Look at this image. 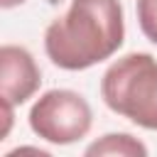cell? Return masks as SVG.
<instances>
[{
  "label": "cell",
  "mask_w": 157,
  "mask_h": 157,
  "mask_svg": "<svg viewBox=\"0 0 157 157\" xmlns=\"http://www.w3.org/2000/svg\"><path fill=\"white\" fill-rule=\"evenodd\" d=\"M125 37L120 0H71L44 32V52L59 69L83 71L110 59Z\"/></svg>",
  "instance_id": "obj_1"
},
{
  "label": "cell",
  "mask_w": 157,
  "mask_h": 157,
  "mask_svg": "<svg viewBox=\"0 0 157 157\" xmlns=\"http://www.w3.org/2000/svg\"><path fill=\"white\" fill-rule=\"evenodd\" d=\"M91 105L86 98L69 88L42 93L29 110V128L47 142L71 145L91 130Z\"/></svg>",
  "instance_id": "obj_3"
},
{
  "label": "cell",
  "mask_w": 157,
  "mask_h": 157,
  "mask_svg": "<svg viewBox=\"0 0 157 157\" xmlns=\"http://www.w3.org/2000/svg\"><path fill=\"white\" fill-rule=\"evenodd\" d=\"M137 22L142 34L157 44V0H137Z\"/></svg>",
  "instance_id": "obj_6"
},
{
  "label": "cell",
  "mask_w": 157,
  "mask_h": 157,
  "mask_svg": "<svg viewBox=\"0 0 157 157\" xmlns=\"http://www.w3.org/2000/svg\"><path fill=\"white\" fill-rule=\"evenodd\" d=\"M101 96L113 113L157 130V59L147 52L120 56L103 74Z\"/></svg>",
  "instance_id": "obj_2"
},
{
  "label": "cell",
  "mask_w": 157,
  "mask_h": 157,
  "mask_svg": "<svg viewBox=\"0 0 157 157\" xmlns=\"http://www.w3.org/2000/svg\"><path fill=\"white\" fill-rule=\"evenodd\" d=\"M86 155H147V147L128 132H110L101 142H93Z\"/></svg>",
  "instance_id": "obj_5"
},
{
  "label": "cell",
  "mask_w": 157,
  "mask_h": 157,
  "mask_svg": "<svg viewBox=\"0 0 157 157\" xmlns=\"http://www.w3.org/2000/svg\"><path fill=\"white\" fill-rule=\"evenodd\" d=\"M22 2H25V0H0V5H2L5 10H7V7H15V5H22Z\"/></svg>",
  "instance_id": "obj_7"
},
{
  "label": "cell",
  "mask_w": 157,
  "mask_h": 157,
  "mask_svg": "<svg viewBox=\"0 0 157 157\" xmlns=\"http://www.w3.org/2000/svg\"><path fill=\"white\" fill-rule=\"evenodd\" d=\"M42 83L39 66L25 47L5 44L0 49V98L2 105H22Z\"/></svg>",
  "instance_id": "obj_4"
}]
</instances>
